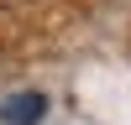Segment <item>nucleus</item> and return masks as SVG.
Masks as SVG:
<instances>
[{"label":"nucleus","mask_w":131,"mask_h":125,"mask_svg":"<svg viewBox=\"0 0 131 125\" xmlns=\"http://www.w3.org/2000/svg\"><path fill=\"white\" fill-rule=\"evenodd\" d=\"M47 115V94H10L0 99V125H37Z\"/></svg>","instance_id":"1"}]
</instances>
